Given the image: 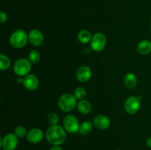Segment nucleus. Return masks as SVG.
I'll return each mask as SVG.
<instances>
[{"mask_svg":"<svg viewBox=\"0 0 151 150\" xmlns=\"http://www.w3.org/2000/svg\"><path fill=\"white\" fill-rule=\"evenodd\" d=\"M66 131L60 125H52L46 132V138L50 144L60 146L64 143L66 138Z\"/></svg>","mask_w":151,"mask_h":150,"instance_id":"f257e3e1","label":"nucleus"},{"mask_svg":"<svg viewBox=\"0 0 151 150\" xmlns=\"http://www.w3.org/2000/svg\"><path fill=\"white\" fill-rule=\"evenodd\" d=\"M28 41V35L23 29L16 30L11 34L9 38L10 44L15 49L23 48L26 46Z\"/></svg>","mask_w":151,"mask_h":150,"instance_id":"f03ea898","label":"nucleus"},{"mask_svg":"<svg viewBox=\"0 0 151 150\" xmlns=\"http://www.w3.org/2000/svg\"><path fill=\"white\" fill-rule=\"evenodd\" d=\"M58 105L63 112H70L76 107L77 99L72 94H64L59 98Z\"/></svg>","mask_w":151,"mask_h":150,"instance_id":"7ed1b4c3","label":"nucleus"},{"mask_svg":"<svg viewBox=\"0 0 151 150\" xmlns=\"http://www.w3.org/2000/svg\"><path fill=\"white\" fill-rule=\"evenodd\" d=\"M32 69V63L29 60L26 58H20L16 60L13 66L14 73L18 76H25L29 74Z\"/></svg>","mask_w":151,"mask_h":150,"instance_id":"20e7f679","label":"nucleus"},{"mask_svg":"<svg viewBox=\"0 0 151 150\" xmlns=\"http://www.w3.org/2000/svg\"><path fill=\"white\" fill-rule=\"evenodd\" d=\"M107 43L106 35L102 32H97L92 36L90 46L93 51L100 52L105 49Z\"/></svg>","mask_w":151,"mask_h":150,"instance_id":"39448f33","label":"nucleus"},{"mask_svg":"<svg viewBox=\"0 0 151 150\" xmlns=\"http://www.w3.org/2000/svg\"><path fill=\"white\" fill-rule=\"evenodd\" d=\"M19 144L18 137L14 133H8L1 138L0 146L3 150H15Z\"/></svg>","mask_w":151,"mask_h":150,"instance_id":"423d86ee","label":"nucleus"},{"mask_svg":"<svg viewBox=\"0 0 151 150\" xmlns=\"http://www.w3.org/2000/svg\"><path fill=\"white\" fill-rule=\"evenodd\" d=\"M63 126L65 130L69 133H76L79 132V121L78 119L73 115H68L64 118Z\"/></svg>","mask_w":151,"mask_h":150,"instance_id":"0eeeda50","label":"nucleus"},{"mask_svg":"<svg viewBox=\"0 0 151 150\" xmlns=\"http://www.w3.org/2000/svg\"><path fill=\"white\" fill-rule=\"evenodd\" d=\"M141 107V101L140 99L137 96H129L125 101L124 108L128 114H135L139 110Z\"/></svg>","mask_w":151,"mask_h":150,"instance_id":"6e6552de","label":"nucleus"},{"mask_svg":"<svg viewBox=\"0 0 151 150\" xmlns=\"http://www.w3.org/2000/svg\"><path fill=\"white\" fill-rule=\"evenodd\" d=\"M28 39L31 45L33 46H40L44 42V35L40 30L36 29H32L28 34Z\"/></svg>","mask_w":151,"mask_h":150,"instance_id":"1a4fd4ad","label":"nucleus"},{"mask_svg":"<svg viewBox=\"0 0 151 150\" xmlns=\"http://www.w3.org/2000/svg\"><path fill=\"white\" fill-rule=\"evenodd\" d=\"M27 141L31 144H38L44 138V132L39 128L31 129L26 135Z\"/></svg>","mask_w":151,"mask_h":150,"instance_id":"9d476101","label":"nucleus"},{"mask_svg":"<svg viewBox=\"0 0 151 150\" xmlns=\"http://www.w3.org/2000/svg\"><path fill=\"white\" fill-rule=\"evenodd\" d=\"M92 72L91 69L87 66H82L77 70L76 78L79 82H86L91 79Z\"/></svg>","mask_w":151,"mask_h":150,"instance_id":"9b49d317","label":"nucleus"},{"mask_svg":"<svg viewBox=\"0 0 151 150\" xmlns=\"http://www.w3.org/2000/svg\"><path fill=\"white\" fill-rule=\"evenodd\" d=\"M23 85L29 91H35L39 86V80L34 74H28L24 77Z\"/></svg>","mask_w":151,"mask_h":150,"instance_id":"f8f14e48","label":"nucleus"},{"mask_svg":"<svg viewBox=\"0 0 151 150\" xmlns=\"http://www.w3.org/2000/svg\"><path fill=\"white\" fill-rule=\"evenodd\" d=\"M94 126L100 129H107L111 125V121L108 116L105 115H97L94 117Z\"/></svg>","mask_w":151,"mask_h":150,"instance_id":"ddd939ff","label":"nucleus"},{"mask_svg":"<svg viewBox=\"0 0 151 150\" xmlns=\"http://www.w3.org/2000/svg\"><path fill=\"white\" fill-rule=\"evenodd\" d=\"M124 85L127 88L133 89L137 85V77L134 73H128L123 79Z\"/></svg>","mask_w":151,"mask_h":150,"instance_id":"4468645a","label":"nucleus"},{"mask_svg":"<svg viewBox=\"0 0 151 150\" xmlns=\"http://www.w3.org/2000/svg\"><path fill=\"white\" fill-rule=\"evenodd\" d=\"M137 51L141 54H150L151 52V41L148 40H143L139 43L137 46Z\"/></svg>","mask_w":151,"mask_h":150,"instance_id":"2eb2a0df","label":"nucleus"},{"mask_svg":"<svg viewBox=\"0 0 151 150\" xmlns=\"http://www.w3.org/2000/svg\"><path fill=\"white\" fill-rule=\"evenodd\" d=\"M77 107H78V111L82 114H88L91 111V109H92L91 102L85 99L80 100V101L77 104Z\"/></svg>","mask_w":151,"mask_h":150,"instance_id":"dca6fc26","label":"nucleus"},{"mask_svg":"<svg viewBox=\"0 0 151 150\" xmlns=\"http://www.w3.org/2000/svg\"><path fill=\"white\" fill-rule=\"evenodd\" d=\"M78 38L81 44H88V42H91L92 37H91V34L89 31L86 30V29H83V30L80 31L78 33Z\"/></svg>","mask_w":151,"mask_h":150,"instance_id":"f3484780","label":"nucleus"},{"mask_svg":"<svg viewBox=\"0 0 151 150\" xmlns=\"http://www.w3.org/2000/svg\"><path fill=\"white\" fill-rule=\"evenodd\" d=\"M93 129V124L89 121H86L80 125L79 132L83 135H88Z\"/></svg>","mask_w":151,"mask_h":150,"instance_id":"a211bd4d","label":"nucleus"},{"mask_svg":"<svg viewBox=\"0 0 151 150\" xmlns=\"http://www.w3.org/2000/svg\"><path fill=\"white\" fill-rule=\"evenodd\" d=\"M11 62L10 58L5 54H0V69L1 71H4L8 69L10 67Z\"/></svg>","mask_w":151,"mask_h":150,"instance_id":"6ab92c4d","label":"nucleus"},{"mask_svg":"<svg viewBox=\"0 0 151 150\" xmlns=\"http://www.w3.org/2000/svg\"><path fill=\"white\" fill-rule=\"evenodd\" d=\"M29 60L32 64H37L41 60V54L38 50L33 49L29 52Z\"/></svg>","mask_w":151,"mask_h":150,"instance_id":"aec40b11","label":"nucleus"},{"mask_svg":"<svg viewBox=\"0 0 151 150\" xmlns=\"http://www.w3.org/2000/svg\"><path fill=\"white\" fill-rule=\"evenodd\" d=\"M74 96L77 99L82 100L86 96V91L83 87H78V88H75V91H74Z\"/></svg>","mask_w":151,"mask_h":150,"instance_id":"412c9836","label":"nucleus"},{"mask_svg":"<svg viewBox=\"0 0 151 150\" xmlns=\"http://www.w3.org/2000/svg\"><path fill=\"white\" fill-rule=\"evenodd\" d=\"M14 134L18 138H24L27 135V132L26 128L24 126H18L15 128Z\"/></svg>","mask_w":151,"mask_h":150,"instance_id":"4be33fe9","label":"nucleus"},{"mask_svg":"<svg viewBox=\"0 0 151 150\" xmlns=\"http://www.w3.org/2000/svg\"><path fill=\"white\" fill-rule=\"evenodd\" d=\"M47 121L51 126L52 125H57L59 121V117L57 113H51L49 114L48 117H47Z\"/></svg>","mask_w":151,"mask_h":150,"instance_id":"5701e85b","label":"nucleus"},{"mask_svg":"<svg viewBox=\"0 0 151 150\" xmlns=\"http://www.w3.org/2000/svg\"><path fill=\"white\" fill-rule=\"evenodd\" d=\"M0 19H1V23L4 24L7 21V15L4 11H1L0 13Z\"/></svg>","mask_w":151,"mask_h":150,"instance_id":"b1692460","label":"nucleus"},{"mask_svg":"<svg viewBox=\"0 0 151 150\" xmlns=\"http://www.w3.org/2000/svg\"><path fill=\"white\" fill-rule=\"evenodd\" d=\"M50 150H63L60 146H53Z\"/></svg>","mask_w":151,"mask_h":150,"instance_id":"393cba45","label":"nucleus"},{"mask_svg":"<svg viewBox=\"0 0 151 150\" xmlns=\"http://www.w3.org/2000/svg\"><path fill=\"white\" fill-rule=\"evenodd\" d=\"M146 144H147V146L149 148H151V136L147 138V141H146Z\"/></svg>","mask_w":151,"mask_h":150,"instance_id":"a878e982","label":"nucleus"},{"mask_svg":"<svg viewBox=\"0 0 151 150\" xmlns=\"http://www.w3.org/2000/svg\"><path fill=\"white\" fill-rule=\"evenodd\" d=\"M150 23H151V20H150Z\"/></svg>","mask_w":151,"mask_h":150,"instance_id":"bb28decb","label":"nucleus"}]
</instances>
